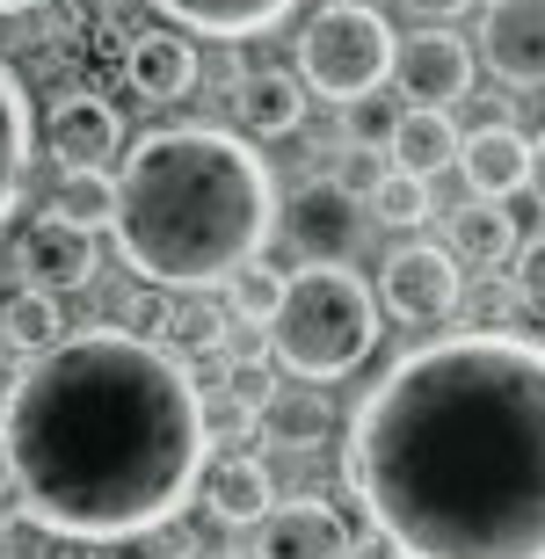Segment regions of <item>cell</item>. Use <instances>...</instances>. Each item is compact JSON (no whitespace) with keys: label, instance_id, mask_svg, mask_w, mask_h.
Returning <instances> with one entry per match:
<instances>
[{"label":"cell","instance_id":"6da1fadb","mask_svg":"<svg viewBox=\"0 0 545 559\" xmlns=\"http://www.w3.org/2000/svg\"><path fill=\"white\" fill-rule=\"evenodd\" d=\"M342 457L400 559H545V342L407 349L349 415Z\"/></svg>","mask_w":545,"mask_h":559},{"label":"cell","instance_id":"e0dca14e","mask_svg":"<svg viewBox=\"0 0 545 559\" xmlns=\"http://www.w3.org/2000/svg\"><path fill=\"white\" fill-rule=\"evenodd\" d=\"M443 248H451V262L459 270H509L517 262V218H509V204H459L451 211V226H443Z\"/></svg>","mask_w":545,"mask_h":559},{"label":"cell","instance_id":"e575fe53","mask_svg":"<svg viewBox=\"0 0 545 559\" xmlns=\"http://www.w3.org/2000/svg\"><path fill=\"white\" fill-rule=\"evenodd\" d=\"M400 8H415V15H429V22H451V15H465L473 0H400Z\"/></svg>","mask_w":545,"mask_h":559},{"label":"cell","instance_id":"44dd1931","mask_svg":"<svg viewBox=\"0 0 545 559\" xmlns=\"http://www.w3.org/2000/svg\"><path fill=\"white\" fill-rule=\"evenodd\" d=\"M29 139H37L29 95H22V81L0 66V226H8V211H15L22 182H29Z\"/></svg>","mask_w":545,"mask_h":559},{"label":"cell","instance_id":"d590c367","mask_svg":"<svg viewBox=\"0 0 545 559\" xmlns=\"http://www.w3.org/2000/svg\"><path fill=\"white\" fill-rule=\"evenodd\" d=\"M51 559H103V545H81V538H66V545H59Z\"/></svg>","mask_w":545,"mask_h":559},{"label":"cell","instance_id":"ba28073f","mask_svg":"<svg viewBox=\"0 0 545 559\" xmlns=\"http://www.w3.org/2000/svg\"><path fill=\"white\" fill-rule=\"evenodd\" d=\"M44 153L59 160V175H109V160H125V117L103 95H59L44 117Z\"/></svg>","mask_w":545,"mask_h":559},{"label":"cell","instance_id":"30bf717a","mask_svg":"<svg viewBox=\"0 0 545 559\" xmlns=\"http://www.w3.org/2000/svg\"><path fill=\"white\" fill-rule=\"evenodd\" d=\"M473 59L509 87H545V0H487Z\"/></svg>","mask_w":545,"mask_h":559},{"label":"cell","instance_id":"ffe728a7","mask_svg":"<svg viewBox=\"0 0 545 559\" xmlns=\"http://www.w3.org/2000/svg\"><path fill=\"white\" fill-rule=\"evenodd\" d=\"M262 436L270 443H284V451H320L328 436H335V400L320 393V385H270V400H262Z\"/></svg>","mask_w":545,"mask_h":559},{"label":"cell","instance_id":"7a4b0ae2","mask_svg":"<svg viewBox=\"0 0 545 559\" xmlns=\"http://www.w3.org/2000/svg\"><path fill=\"white\" fill-rule=\"evenodd\" d=\"M0 457L37 531L81 545L146 538L197 501L211 457L204 393L175 349L117 328L66 334L0 400Z\"/></svg>","mask_w":545,"mask_h":559},{"label":"cell","instance_id":"5bb4252c","mask_svg":"<svg viewBox=\"0 0 545 559\" xmlns=\"http://www.w3.org/2000/svg\"><path fill=\"white\" fill-rule=\"evenodd\" d=\"M197 501H204L218 523H262L276 509V479L254 451H218V457H204V473H197Z\"/></svg>","mask_w":545,"mask_h":559},{"label":"cell","instance_id":"cb8c5ba5","mask_svg":"<svg viewBox=\"0 0 545 559\" xmlns=\"http://www.w3.org/2000/svg\"><path fill=\"white\" fill-rule=\"evenodd\" d=\"M109 211H117V182L109 175H59L51 182V218H66V226L103 233Z\"/></svg>","mask_w":545,"mask_h":559},{"label":"cell","instance_id":"83f0119b","mask_svg":"<svg viewBox=\"0 0 545 559\" xmlns=\"http://www.w3.org/2000/svg\"><path fill=\"white\" fill-rule=\"evenodd\" d=\"M393 175V160H386V145H342L335 153V175L328 182L342 189V197H357V204H371V189Z\"/></svg>","mask_w":545,"mask_h":559},{"label":"cell","instance_id":"8992f818","mask_svg":"<svg viewBox=\"0 0 545 559\" xmlns=\"http://www.w3.org/2000/svg\"><path fill=\"white\" fill-rule=\"evenodd\" d=\"M371 298L393 312V320H407V328H437V320H451V312L465 306V270L451 262L443 240H407V248L386 254Z\"/></svg>","mask_w":545,"mask_h":559},{"label":"cell","instance_id":"8fae6325","mask_svg":"<svg viewBox=\"0 0 545 559\" xmlns=\"http://www.w3.org/2000/svg\"><path fill=\"white\" fill-rule=\"evenodd\" d=\"M248 559H349V523L328 501H284L254 523Z\"/></svg>","mask_w":545,"mask_h":559},{"label":"cell","instance_id":"9a60e30c","mask_svg":"<svg viewBox=\"0 0 545 559\" xmlns=\"http://www.w3.org/2000/svg\"><path fill=\"white\" fill-rule=\"evenodd\" d=\"M524 160H531V139L517 124H481V131H459V175L481 204H509L524 189Z\"/></svg>","mask_w":545,"mask_h":559},{"label":"cell","instance_id":"8d00e7d4","mask_svg":"<svg viewBox=\"0 0 545 559\" xmlns=\"http://www.w3.org/2000/svg\"><path fill=\"white\" fill-rule=\"evenodd\" d=\"M22 8H51V0H0V15H22Z\"/></svg>","mask_w":545,"mask_h":559},{"label":"cell","instance_id":"1f68e13d","mask_svg":"<svg viewBox=\"0 0 545 559\" xmlns=\"http://www.w3.org/2000/svg\"><path fill=\"white\" fill-rule=\"evenodd\" d=\"M509 312H517V290H481V298H473V320H481V328L473 334H509Z\"/></svg>","mask_w":545,"mask_h":559},{"label":"cell","instance_id":"d6986e66","mask_svg":"<svg viewBox=\"0 0 545 559\" xmlns=\"http://www.w3.org/2000/svg\"><path fill=\"white\" fill-rule=\"evenodd\" d=\"M386 160L415 182H437L443 167L459 160V124L451 109H400L393 117V139H386Z\"/></svg>","mask_w":545,"mask_h":559},{"label":"cell","instance_id":"d4e9b609","mask_svg":"<svg viewBox=\"0 0 545 559\" xmlns=\"http://www.w3.org/2000/svg\"><path fill=\"white\" fill-rule=\"evenodd\" d=\"M364 211H371L378 226H393V233H415V226H429V211H437V204H429V182H415V175H400V167H393V175L371 189V204H364Z\"/></svg>","mask_w":545,"mask_h":559},{"label":"cell","instance_id":"74e56055","mask_svg":"<svg viewBox=\"0 0 545 559\" xmlns=\"http://www.w3.org/2000/svg\"><path fill=\"white\" fill-rule=\"evenodd\" d=\"M0 559H15V552H8V545H0Z\"/></svg>","mask_w":545,"mask_h":559},{"label":"cell","instance_id":"9c48e42d","mask_svg":"<svg viewBox=\"0 0 545 559\" xmlns=\"http://www.w3.org/2000/svg\"><path fill=\"white\" fill-rule=\"evenodd\" d=\"M276 226L306 262H349L364 240V204L342 197L335 182H306L292 204H276Z\"/></svg>","mask_w":545,"mask_h":559},{"label":"cell","instance_id":"4316f807","mask_svg":"<svg viewBox=\"0 0 545 559\" xmlns=\"http://www.w3.org/2000/svg\"><path fill=\"white\" fill-rule=\"evenodd\" d=\"M168 320H175V290L139 284V290L125 298V328H117V334H131V342H153V349H168Z\"/></svg>","mask_w":545,"mask_h":559},{"label":"cell","instance_id":"f35d334b","mask_svg":"<svg viewBox=\"0 0 545 559\" xmlns=\"http://www.w3.org/2000/svg\"><path fill=\"white\" fill-rule=\"evenodd\" d=\"M146 559H153V552H146Z\"/></svg>","mask_w":545,"mask_h":559},{"label":"cell","instance_id":"603a6c76","mask_svg":"<svg viewBox=\"0 0 545 559\" xmlns=\"http://www.w3.org/2000/svg\"><path fill=\"white\" fill-rule=\"evenodd\" d=\"M276 298H284V270H270L262 254H254V262H240V270L218 284V306H226L233 328H270Z\"/></svg>","mask_w":545,"mask_h":559},{"label":"cell","instance_id":"484cf974","mask_svg":"<svg viewBox=\"0 0 545 559\" xmlns=\"http://www.w3.org/2000/svg\"><path fill=\"white\" fill-rule=\"evenodd\" d=\"M226 306H218V298H211L204 306V290H197V298H175V320H168V342L175 349H218V342H226Z\"/></svg>","mask_w":545,"mask_h":559},{"label":"cell","instance_id":"4fadbf2b","mask_svg":"<svg viewBox=\"0 0 545 559\" xmlns=\"http://www.w3.org/2000/svg\"><path fill=\"white\" fill-rule=\"evenodd\" d=\"M204 81V59H197V44L182 37V29H139V37L125 44V87L139 95V103H182L189 87Z\"/></svg>","mask_w":545,"mask_h":559},{"label":"cell","instance_id":"ac0fdd59","mask_svg":"<svg viewBox=\"0 0 545 559\" xmlns=\"http://www.w3.org/2000/svg\"><path fill=\"white\" fill-rule=\"evenodd\" d=\"M233 117H240V139H292L306 124V87L292 73H240L233 87Z\"/></svg>","mask_w":545,"mask_h":559},{"label":"cell","instance_id":"7c38bea8","mask_svg":"<svg viewBox=\"0 0 545 559\" xmlns=\"http://www.w3.org/2000/svg\"><path fill=\"white\" fill-rule=\"evenodd\" d=\"M95 270H103L95 233L66 226V218H37V226L22 233V276H29V290H51V298H66V290L95 284Z\"/></svg>","mask_w":545,"mask_h":559},{"label":"cell","instance_id":"7402d4cb","mask_svg":"<svg viewBox=\"0 0 545 559\" xmlns=\"http://www.w3.org/2000/svg\"><path fill=\"white\" fill-rule=\"evenodd\" d=\"M0 342L15 356H44V349H59L66 342V306L51 298V290H29L22 284L8 306H0Z\"/></svg>","mask_w":545,"mask_h":559},{"label":"cell","instance_id":"d6a6232c","mask_svg":"<svg viewBox=\"0 0 545 559\" xmlns=\"http://www.w3.org/2000/svg\"><path fill=\"white\" fill-rule=\"evenodd\" d=\"M349 559H400V552L386 531H364V538H349Z\"/></svg>","mask_w":545,"mask_h":559},{"label":"cell","instance_id":"2e32d148","mask_svg":"<svg viewBox=\"0 0 545 559\" xmlns=\"http://www.w3.org/2000/svg\"><path fill=\"white\" fill-rule=\"evenodd\" d=\"M292 8L298 0H153V15H168L175 29L211 37V44H248L262 29H276Z\"/></svg>","mask_w":545,"mask_h":559},{"label":"cell","instance_id":"277c9868","mask_svg":"<svg viewBox=\"0 0 545 559\" xmlns=\"http://www.w3.org/2000/svg\"><path fill=\"white\" fill-rule=\"evenodd\" d=\"M270 349L276 364L306 385H335L378 349V298L357 270L342 262H306L284 276V298L270 312Z\"/></svg>","mask_w":545,"mask_h":559},{"label":"cell","instance_id":"52a82bcc","mask_svg":"<svg viewBox=\"0 0 545 559\" xmlns=\"http://www.w3.org/2000/svg\"><path fill=\"white\" fill-rule=\"evenodd\" d=\"M473 81H481L473 44L451 37L443 22H429V29L393 44V87L407 95V109H451V103L473 95Z\"/></svg>","mask_w":545,"mask_h":559},{"label":"cell","instance_id":"f546056e","mask_svg":"<svg viewBox=\"0 0 545 559\" xmlns=\"http://www.w3.org/2000/svg\"><path fill=\"white\" fill-rule=\"evenodd\" d=\"M509 290H517V306H524V312H538V320H545V233L517 248V270H509Z\"/></svg>","mask_w":545,"mask_h":559},{"label":"cell","instance_id":"3957f363","mask_svg":"<svg viewBox=\"0 0 545 559\" xmlns=\"http://www.w3.org/2000/svg\"><path fill=\"white\" fill-rule=\"evenodd\" d=\"M117 254L139 284L211 290L276 233V175L254 139L218 124H161L117 160Z\"/></svg>","mask_w":545,"mask_h":559},{"label":"cell","instance_id":"4dcf8cb0","mask_svg":"<svg viewBox=\"0 0 545 559\" xmlns=\"http://www.w3.org/2000/svg\"><path fill=\"white\" fill-rule=\"evenodd\" d=\"M393 117H400V109H386L378 95L349 103V139H342V145H386V139H393Z\"/></svg>","mask_w":545,"mask_h":559},{"label":"cell","instance_id":"5b68a950","mask_svg":"<svg viewBox=\"0 0 545 559\" xmlns=\"http://www.w3.org/2000/svg\"><path fill=\"white\" fill-rule=\"evenodd\" d=\"M393 44H400V29L378 15L371 0H328L298 29V87L320 95V103H335V109H349V103H364V95L386 87Z\"/></svg>","mask_w":545,"mask_h":559},{"label":"cell","instance_id":"f1b7e54d","mask_svg":"<svg viewBox=\"0 0 545 559\" xmlns=\"http://www.w3.org/2000/svg\"><path fill=\"white\" fill-rule=\"evenodd\" d=\"M262 429V407L254 400H240V393H218V400H204V436H218V443H248V436Z\"/></svg>","mask_w":545,"mask_h":559},{"label":"cell","instance_id":"836d02e7","mask_svg":"<svg viewBox=\"0 0 545 559\" xmlns=\"http://www.w3.org/2000/svg\"><path fill=\"white\" fill-rule=\"evenodd\" d=\"M524 189H531V197H538V204H545V131H538V139H531V160H524Z\"/></svg>","mask_w":545,"mask_h":559}]
</instances>
